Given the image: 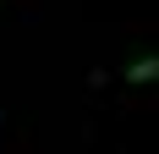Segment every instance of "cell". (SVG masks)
<instances>
[{"instance_id":"obj_1","label":"cell","mask_w":159,"mask_h":154,"mask_svg":"<svg viewBox=\"0 0 159 154\" xmlns=\"http://www.w3.org/2000/svg\"><path fill=\"white\" fill-rule=\"evenodd\" d=\"M121 77H126V83H137V88H143V83H159V50H154V55H137Z\"/></svg>"}]
</instances>
